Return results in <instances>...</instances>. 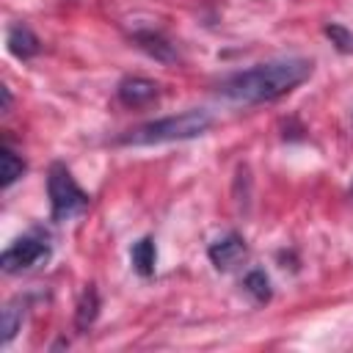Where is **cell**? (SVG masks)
I'll use <instances>...</instances> for the list:
<instances>
[{"instance_id":"6da1fadb","label":"cell","mask_w":353,"mask_h":353,"mask_svg":"<svg viewBox=\"0 0 353 353\" xmlns=\"http://www.w3.org/2000/svg\"><path fill=\"white\" fill-rule=\"evenodd\" d=\"M312 69L314 63L309 58H273L223 77L218 83V97L232 105H265L295 91L303 80H309Z\"/></svg>"},{"instance_id":"7a4b0ae2","label":"cell","mask_w":353,"mask_h":353,"mask_svg":"<svg viewBox=\"0 0 353 353\" xmlns=\"http://www.w3.org/2000/svg\"><path fill=\"white\" fill-rule=\"evenodd\" d=\"M210 127H212V113L204 110V108H190V110H182L176 116L146 121V124L130 130L127 135H121L119 143H124V146H154V143H171V141H190V138L204 135Z\"/></svg>"},{"instance_id":"3957f363","label":"cell","mask_w":353,"mask_h":353,"mask_svg":"<svg viewBox=\"0 0 353 353\" xmlns=\"http://www.w3.org/2000/svg\"><path fill=\"white\" fill-rule=\"evenodd\" d=\"M47 196H50V215L52 221L63 223L77 218L80 212L88 210L91 196L77 185V179L72 176V171L63 163H52L50 174H47Z\"/></svg>"},{"instance_id":"277c9868","label":"cell","mask_w":353,"mask_h":353,"mask_svg":"<svg viewBox=\"0 0 353 353\" xmlns=\"http://www.w3.org/2000/svg\"><path fill=\"white\" fill-rule=\"evenodd\" d=\"M52 256V245L44 234L39 232H28L22 237H17L0 256V268L3 273L14 276V273H28V270H36L41 265H47Z\"/></svg>"},{"instance_id":"5b68a950","label":"cell","mask_w":353,"mask_h":353,"mask_svg":"<svg viewBox=\"0 0 353 353\" xmlns=\"http://www.w3.org/2000/svg\"><path fill=\"white\" fill-rule=\"evenodd\" d=\"M245 254H248V245H245L243 234H237V232H229V234L218 237L207 248V256L215 265V270H232L237 262L245 259Z\"/></svg>"},{"instance_id":"8992f818","label":"cell","mask_w":353,"mask_h":353,"mask_svg":"<svg viewBox=\"0 0 353 353\" xmlns=\"http://www.w3.org/2000/svg\"><path fill=\"white\" fill-rule=\"evenodd\" d=\"M116 97L127 108H146L160 97V85L149 77H124L116 88Z\"/></svg>"},{"instance_id":"52a82bcc","label":"cell","mask_w":353,"mask_h":353,"mask_svg":"<svg viewBox=\"0 0 353 353\" xmlns=\"http://www.w3.org/2000/svg\"><path fill=\"white\" fill-rule=\"evenodd\" d=\"M6 47H8V52H11L14 58L30 61L33 55H39L41 41H39V36H36L28 25H11L8 33H6Z\"/></svg>"},{"instance_id":"ba28073f","label":"cell","mask_w":353,"mask_h":353,"mask_svg":"<svg viewBox=\"0 0 353 353\" xmlns=\"http://www.w3.org/2000/svg\"><path fill=\"white\" fill-rule=\"evenodd\" d=\"M132 41L146 52V55H152L154 61H160V63H174L179 55H176V50H174V44L163 36V33H157V30H135L132 33Z\"/></svg>"},{"instance_id":"9c48e42d","label":"cell","mask_w":353,"mask_h":353,"mask_svg":"<svg viewBox=\"0 0 353 353\" xmlns=\"http://www.w3.org/2000/svg\"><path fill=\"white\" fill-rule=\"evenodd\" d=\"M130 262H132V270L143 279L154 276V268H157V245L152 237H141L138 243H132L130 248Z\"/></svg>"},{"instance_id":"30bf717a","label":"cell","mask_w":353,"mask_h":353,"mask_svg":"<svg viewBox=\"0 0 353 353\" xmlns=\"http://www.w3.org/2000/svg\"><path fill=\"white\" fill-rule=\"evenodd\" d=\"M97 314H99V295H97V290H94V284H88L85 290H83V295H80V301H77V312H74V325L80 328V331H85L94 320H97Z\"/></svg>"},{"instance_id":"8fae6325","label":"cell","mask_w":353,"mask_h":353,"mask_svg":"<svg viewBox=\"0 0 353 353\" xmlns=\"http://www.w3.org/2000/svg\"><path fill=\"white\" fill-rule=\"evenodd\" d=\"M22 317H25V309H22L19 301H11V303L3 306V317H0V331H3L0 342L3 345H8L17 336V331L22 328Z\"/></svg>"},{"instance_id":"7c38bea8","label":"cell","mask_w":353,"mask_h":353,"mask_svg":"<svg viewBox=\"0 0 353 353\" xmlns=\"http://www.w3.org/2000/svg\"><path fill=\"white\" fill-rule=\"evenodd\" d=\"M0 165H3V171H0V176H3V188H11L22 174H25V160L11 149V146H3L0 149Z\"/></svg>"},{"instance_id":"4fadbf2b","label":"cell","mask_w":353,"mask_h":353,"mask_svg":"<svg viewBox=\"0 0 353 353\" xmlns=\"http://www.w3.org/2000/svg\"><path fill=\"white\" fill-rule=\"evenodd\" d=\"M243 287H245V292H248L256 303H268L270 295H273V290H270V279H268V273L259 270V268H254V270L245 273Z\"/></svg>"},{"instance_id":"5bb4252c","label":"cell","mask_w":353,"mask_h":353,"mask_svg":"<svg viewBox=\"0 0 353 353\" xmlns=\"http://www.w3.org/2000/svg\"><path fill=\"white\" fill-rule=\"evenodd\" d=\"M0 91H3V113H8V108H11V91H8V85H3Z\"/></svg>"},{"instance_id":"9a60e30c","label":"cell","mask_w":353,"mask_h":353,"mask_svg":"<svg viewBox=\"0 0 353 353\" xmlns=\"http://www.w3.org/2000/svg\"><path fill=\"white\" fill-rule=\"evenodd\" d=\"M350 50H353V44H350Z\"/></svg>"}]
</instances>
